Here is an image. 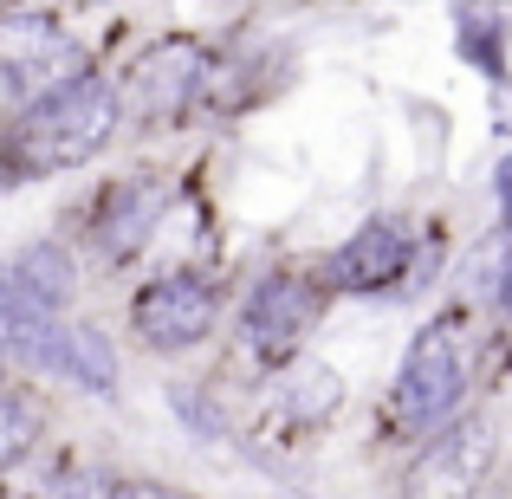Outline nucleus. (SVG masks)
<instances>
[{
    "label": "nucleus",
    "instance_id": "9",
    "mask_svg": "<svg viewBox=\"0 0 512 499\" xmlns=\"http://www.w3.org/2000/svg\"><path fill=\"white\" fill-rule=\"evenodd\" d=\"M487 467H493V422L467 415V422H448L422 448V461L409 474V493L415 499H467L487 480Z\"/></svg>",
    "mask_w": 512,
    "mask_h": 499
},
{
    "label": "nucleus",
    "instance_id": "15",
    "mask_svg": "<svg viewBox=\"0 0 512 499\" xmlns=\"http://www.w3.org/2000/svg\"><path fill=\"white\" fill-rule=\"evenodd\" d=\"M26 435H33V428H26V415L13 409V402H0V467H13V461H20Z\"/></svg>",
    "mask_w": 512,
    "mask_h": 499
},
{
    "label": "nucleus",
    "instance_id": "18",
    "mask_svg": "<svg viewBox=\"0 0 512 499\" xmlns=\"http://www.w3.org/2000/svg\"><path fill=\"white\" fill-rule=\"evenodd\" d=\"M493 305H500V318L512 325V266H506V286H500V299H493Z\"/></svg>",
    "mask_w": 512,
    "mask_h": 499
},
{
    "label": "nucleus",
    "instance_id": "3",
    "mask_svg": "<svg viewBox=\"0 0 512 499\" xmlns=\"http://www.w3.org/2000/svg\"><path fill=\"white\" fill-rule=\"evenodd\" d=\"M201 91H208V46L188 33H169V39L137 52L124 91H117V111L143 130H163V124H182L195 111Z\"/></svg>",
    "mask_w": 512,
    "mask_h": 499
},
{
    "label": "nucleus",
    "instance_id": "17",
    "mask_svg": "<svg viewBox=\"0 0 512 499\" xmlns=\"http://www.w3.org/2000/svg\"><path fill=\"white\" fill-rule=\"evenodd\" d=\"M493 195H500V214H506V227H512V156L493 169Z\"/></svg>",
    "mask_w": 512,
    "mask_h": 499
},
{
    "label": "nucleus",
    "instance_id": "7",
    "mask_svg": "<svg viewBox=\"0 0 512 499\" xmlns=\"http://www.w3.org/2000/svg\"><path fill=\"white\" fill-rule=\"evenodd\" d=\"M409 260H415V227L402 221V214H370L344 247L325 253V286L370 299V292L402 286V279H409Z\"/></svg>",
    "mask_w": 512,
    "mask_h": 499
},
{
    "label": "nucleus",
    "instance_id": "14",
    "mask_svg": "<svg viewBox=\"0 0 512 499\" xmlns=\"http://www.w3.org/2000/svg\"><path fill=\"white\" fill-rule=\"evenodd\" d=\"M169 409H175V422H182L195 441H221L227 422H221V409H214V402L201 396L195 383H175V389H169Z\"/></svg>",
    "mask_w": 512,
    "mask_h": 499
},
{
    "label": "nucleus",
    "instance_id": "13",
    "mask_svg": "<svg viewBox=\"0 0 512 499\" xmlns=\"http://www.w3.org/2000/svg\"><path fill=\"white\" fill-rule=\"evenodd\" d=\"M461 59L480 65L493 85H506V20H487V13H461Z\"/></svg>",
    "mask_w": 512,
    "mask_h": 499
},
{
    "label": "nucleus",
    "instance_id": "11",
    "mask_svg": "<svg viewBox=\"0 0 512 499\" xmlns=\"http://www.w3.org/2000/svg\"><path fill=\"white\" fill-rule=\"evenodd\" d=\"M117 376H124V363H117L111 337L91 331V325H65V370H59V383H72V389H85V396L111 402L117 396Z\"/></svg>",
    "mask_w": 512,
    "mask_h": 499
},
{
    "label": "nucleus",
    "instance_id": "16",
    "mask_svg": "<svg viewBox=\"0 0 512 499\" xmlns=\"http://www.w3.org/2000/svg\"><path fill=\"white\" fill-rule=\"evenodd\" d=\"M111 499H169V487L163 480H117Z\"/></svg>",
    "mask_w": 512,
    "mask_h": 499
},
{
    "label": "nucleus",
    "instance_id": "8",
    "mask_svg": "<svg viewBox=\"0 0 512 499\" xmlns=\"http://www.w3.org/2000/svg\"><path fill=\"white\" fill-rule=\"evenodd\" d=\"M169 201L175 195H169L163 175H117V182L98 195V208H91V240H98V253L104 260H137V253L156 240Z\"/></svg>",
    "mask_w": 512,
    "mask_h": 499
},
{
    "label": "nucleus",
    "instance_id": "12",
    "mask_svg": "<svg viewBox=\"0 0 512 499\" xmlns=\"http://www.w3.org/2000/svg\"><path fill=\"white\" fill-rule=\"evenodd\" d=\"M338 402H344L338 370H325V363H312V357H292V376H286V389H279V409H286L292 422L312 428V422H325V415H338Z\"/></svg>",
    "mask_w": 512,
    "mask_h": 499
},
{
    "label": "nucleus",
    "instance_id": "10",
    "mask_svg": "<svg viewBox=\"0 0 512 499\" xmlns=\"http://www.w3.org/2000/svg\"><path fill=\"white\" fill-rule=\"evenodd\" d=\"M72 292H78V260L59 247V240H33V247H20L7 266H0V305L65 318Z\"/></svg>",
    "mask_w": 512,
    "mask_h": 499
},
{
    "label": "nucleus",
    "instance_id": "1",
    "mask_svg": "<svg viewBox=\"0 0 512 499\" xmlns=\"http://www.w3.org/2000/svg\"><path fill=\"white\" fill-rule=\"evenodd\" d=\"M117 124H124V111H117V85L98 78V72H85V78H72V85H59V91L26 98V111L13 117V130L0 143H7V156H13L20 175L85 169L91 156L117 137Z\"/></svg>",
    "mask_w": 512,
    "mask_h": 499
},
{
    "label": "nucleus",
    "instance_id": "6",
    "mask_svg": "<svg viewBox=\"0 0 512 499\" xmlns=\"http://www.w3.org/2000/svg\"><path fill=\"white\" fill-rule=\"evenodd\" d=\"M318 325V286L299 273H266L240 305V344L253 363H292Z\"/></svg>",
    "mask_w": 512,
    "mask_h": 499
},
{
    "label": "nucleus",
    "instance_id": "19",
    "mask_svg": "<svg viewBox=\"0 0 512 499\" xmlns=\"http://www.w3.org/2000/svg\"><path fill=\"white\" fill-rule=\"evenodd\" d=\"M506 7H512V0H506Z\"/></svg>",
    "mask_w": 512,
    "mask_h": 499
},
{
    "label": "nucleus",
    "instance_id": "4",
    "mask_svg": "<svg viewBox=\"0 0 512 499\" xmlns=\"http://www.w3.org/2000/svg\"><path fill=\"white\" fill-rule=\"evenodd\" d=\"M214 318H221V292L208 273H163L130 299V331L156 357H182V350L208 344Z\"/></svg>",
    "mask_w": 512,
    "mask_h": 499
},
{
    "label": "nucleus",
    "instance_id": "2",
    "mask_svg": "<svg viewBox=\"0 0 512 499\" xmlns=\"http://www.w3.org/2000/svg\"><path fill=\"white\" fill-rule=\"evenodd\" d=\"M461 402H467V350H461V325L448 312L409 337L402 370L389 383V409L409 435H441L448 422H461Z\"/></svg>",
    "mask_w": 512,
    "mask_h": 499
},
{
    "label": "nucleus",
    "instance_id": "5",
    "mask_svg": "<svg viewBox=\"0 0 512 499\" xmlns=\"http://www.w3.org/2000/svg\"><path fill=\"white\" fill-rule=\"evenodd\" d=\"M0 72H7L26 98H39V91H59V85H72V78H85L91 59L52 13L13 7V13H0Z\"/></svg>",
    "mask_w": 512,
    "mask_h": 499
}]
</instances>
